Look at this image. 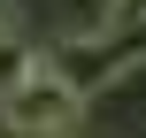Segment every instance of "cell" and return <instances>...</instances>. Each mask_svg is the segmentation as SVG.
Instances as JSON below:
<instances>
[{
    "label": "cell",
    "instance_id": "3",
    "mask_svg": "<svg viewBox=\"0 0 146 138\" xmlns=\"http://www.w3.org/2000/svg\"><path fill=\"white\" fill-rule=\"evenodd\" d=\"M31 69H38V54H31V46H23V31L0 15V100H8V92L31 77Z\"/></svg>",
    "mask_w": 146,
    "mask_h": 138
},
{
    "label": "cell",
    "instance_id": "1",
    "mask_svg": "<svg viewBox=\"0 0 146 138\" xmlns=\"http://www.w3.org/2000/svg\"><path fill=\"white\" fill-rule=\"evenodd\" d=\"M139 61H146V23H100V31H77V38H69L62 77L92 100V92H108L123 69H139Z\"/></svg>",
    "mask_w": 146,
    "mask_h": 138
},
{
    "label": "cell",
    "instance_id": "2",
    "mask_svg": "<svg viewBox=\"0 0 146 138\" xmlns=\"http://www.w3.org/2000/svg\"><path fill=\"white\" fill-rule=\"evenodd\" d=\"M0 108H8V123H15V131H31V138H69V123L85 115V92L62 77V61H46V54H38V69H31Z\"/></svg>",
    "mask_w": 146,
    "mask_h": 138
},
{
    "label": "cell",
    "instance_id": "4",
    "mask_svg": "<svg viewBox=\"0 0 146 138\" xmlns=\"http://www.w3.org/2000/svg\"><path fill=\"white\" fill-rule=\"evenodd\" d=\"M108 23H146V0H108Z\"/></svg>",
    "mask_w": 146,
    "mask_h": 138
}]
</instances>
